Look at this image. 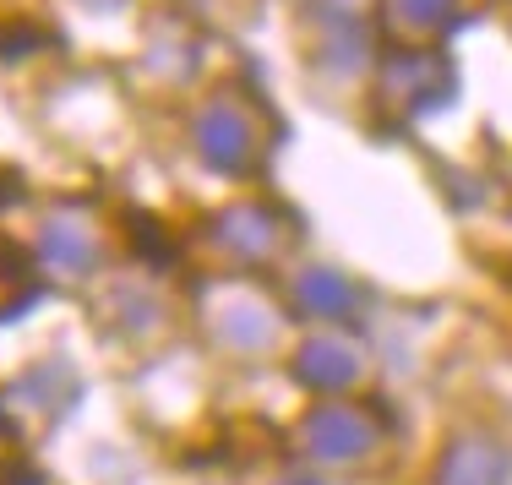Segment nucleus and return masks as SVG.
<instances>
[{
	"label": "nucleus",
	"mask_w": 512,
	"mask_h": 485,
	"mask_svg": "<svg viewBox=\"0 0 512 485\" xmlns=\"http://www.w3.org/2000/svg\"><path fill=\"white\" fill-rule=\"evenodd\" d=\"M218 240H224L240 262H262V257H273V251L284 246V224H278V213H267V208H235V213L218 218Z\"/></svg>",
	"instance_id": "obj_6"
},
{
	"label": "nucleus",
	"mask_w": 512,
	"mask_h": 485,
	"mask_svg": "<svg viewBox=\"0 0 512 485\" xmlns=\"http://www.w3.org/2000/svg\"><path fill=\"white\" fill-rule=\"evenodd\" d=\"M39 251H44V262H50L55 273H88L93 268V257H99V240H93V229L82 224L77 213H60L44 224V235H39Z\"/></svg>",
	"instance_id": "obj_7"
},
{
	"label": "nucleus",
	"mask_w": 512,
	"mask_h": 485,
	"mask_svg": "<svg viewBox=\"0 0 512 485\" xmlns=\"http://www.w3.org/2000/svg\"><path fill=\"white\" fill-rule=\"evenodd\" d=\"M387 17L414 39H431V33L458 22V0H387Z\"/></svg>",
	"instance_id": "obj_9"
},
{
	"label": "nucleus",
	"mask_w": 512,
	"mask_h": 485,
	"mask_svg": "<svg viewBox=\"0 0 512 485\" xmlns=\"http://www.w3.org/2000/svg\"><path fill=\"white\" fill-rule=\"evenodd\" d=\"M436 485H512V458H507V447L496 442V436L469 431L442 453Z\"/></svg>",
	"instance_id": "obj_3"
},
{
	"label": "nucleus",
	"mask_w": 512,
	"mask_h": 485,
	"mask_svg": "<svg viewBox=\"0 0 512 485\" xmlns=\"http://www.w3.org/2000/svg\"><path fill=\"white\" fill-rule=\"evenodd\" d=\"M300 442H306L316 464H360L376 447V420L355 404H322L300 426Z\"/></svg>",
	"instance_id": "obj_2"
},
{
	"label": "nucleus",
	"mask_w": 512,
	"mask_h": 485,
	"mask_svg": "<svg viewBox=\"0 0 512 485\" xmlns=\"http://www.w3.org/2000/svg\"><path fill=\"white\" fill-rule=\"evenodd\" d=\"M355 300L360 295H355V284H349V273L327 268V262H311V268L295 273V306L311 311V317H327V322L355 317Z\"/></svg>",
	"instance_id": "obj_5"
},
{
	"label": "nucleus",
	"mask_w": 512,
	"mask_h": 485,
	"mask_svg": "<svg viewBox=\"0 0 512 485\" xmlns=\"http://www.w3.org/2000/svg\"><path fill=\"white\" fill-rule=\"evenodd\" d=\"M284 485H322V480H306V475H300V480H284Z\"/></svg>",
	"instance_id": "obj_10"
},
{
	"label": "nucleus",
	"mask_w": 512,
	"mask_h": 485,
	"mask_svg": "<svg viewBox=\"0 0 512 485\" xmlns=\"http://www.w3.org/2000/svg\"><path fill=\"white\" fill-rule=\"evenodd\" d=\"M295 371H300V382L316 387V393H344V387L360 382L365 360H360L355 344H344V338H311V344L300 349Z\"/></svg>",
	"instance_id": "obj_4"
},
{
	"label": "nucleus",
	"mask_w": 512,
	"mask_h": 485,
	"mask_svg": "<svg viewBox=\"0 0 512 485\" xmlns=\"http://www.w3.org/2000/svg\"><path fill=\"white\" fill-rule=\"evenodd\" d=\"M218 338H224V349H235V355H267V349L278 344V317L262 300H235V306H224Z\"/></svg>",
	"instance_id": "obj_8"
},
{
	"label": "nucleus",
	"mask_w": 512,
	"mask_h": 485,
	"mask_svg": "<svg viewBox=\"0 0 512 485\" xmlns=\"http://www.w3.org/2000/svg\"><path fill=\"white\" fill-rule=\"evenodd\" d=\"M191 148L207 169L218 175H246L262 153V131H256L251 109L235 93H213L197 115H191Z\"/></svg>",
	"instance_id": "obj_1"
}]
</instances>
